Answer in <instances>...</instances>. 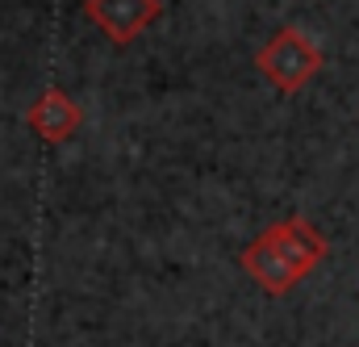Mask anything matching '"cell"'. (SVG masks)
Instances as JSON below:
<instances>
[{"instance_id": "cell-2", "label": "cell", "mask_w": 359, "mask_h": 347, "mask_svg": "<svg viewBox=\"0 0 359 347\" xmlns=\"http://www.w3.org/2000/svg\"><path fill=\"white\" fill-rule=\"evenodd\" d=\"M255 67H259V76L276 92L292 96L305 84H313V76L326 67V55H322V46L301 25H280L268 42L255 51Z\"/></svg>"}, {"instance_id": "cell-3", "label": "cell", "mask_w": 359, "mask_h": 347, "mask_svg": "<svg viewBox=\"0 0 359 347\" xmlns=\"http://www.w3.org/2000/svg\"><path fill=\"white\" fill-rule=\"evenodd\" d=\"M84 17L113 46H130L147 25L163 17V0H84Z\"/></svg>"}, {"instance_id": "cell-1", "label": "cell", "mask_w": 359, "mask_h": 347, "mask_svg": "<svg viewBox=\"0 0 359 347\" xmlns=\"http://www.w3.org/2000/svg\"><path fill=\"white\" fill-rule=\"evenodd\" d=\"M326 256H330V239L305 214H288V218L271 222L268 230H259L243 247L238 268L268 297H284V293H292Z\"/></svg>"}, {"instance_id": "cell-4", "label": "cell", "mask_w": 359, "mask_h": 347, "mask_svg": "<svg viewBox=\"0 0 359 347\" xmlns=\"http://www.w3.org/2000/svg\"><path fill=\"white\" fill-rule=\"evenodd\" d=\"M25 126L42 138V143H67L80 126H84V109L63 92V88H42L34 96V105L25 109Z\"/></svg>"}]
</instances>
